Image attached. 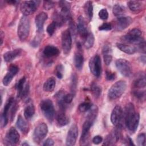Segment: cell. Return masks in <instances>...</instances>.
<instances>
[{"instance_id": "obj_1", "label": "cell", "mask_w": 146, "mask_h": 146, "mask_svg": "<svg viewBox=\"0 0 146 146\" xmlns=\"http://www.w3.org/2000/svg\"><path fill=\"white\" fill-rule=\"evenodd\" d=\"M123 120L127 129L131 132H135L138 127L140 115L136 112L133 104H127L123 111Z\"/></svg>"}, {"instance_id": "obj_2", "label": "cell", "mask_w": 146, "mask_h": 146, "mask_svg": "<svg viewBox=\"0 0 146 146\" xmlns=\"http://www.w3.org/2000/svg\"><path fill=\"white\" fill-rule=\"evenodd\" d=\"M17 104L14 98H10L4 106L1 115V127H5L8 123L9 120L13 119L17 111Z\"/></svg>"}, {"instance_id": "obj_3", "label": "cell", "mask_w": 146, "mask_h": 146, "mask_svg": "<svg viewBox=\"0 0 146 146\" xmlns=\"http://www.w3.org/2000/svg\"><path fill=\"white\" fill-rule=\"evenodd\" d=\"M127 88V83L124 80H119L115 83L109 89L108 96L110 100H115L120 98Z\"/></svg>"}, {"instance_id": "obj_4", "label": "cell", "mask_w": 146, "mask_h": 146, "mask_svg": "<svg viewBox=\"0 0 146 146\" xmlns=\"http://www.w3.org/2000/svg\"><path fill=\"white\" fill-rule=\"evenodd\" d=\"M30 29V23L29 19L26 16L23 15L20 19L17 29L18 36L21 41H25L28 38Z\"/></svg>"}, {"instance_id": "obj_5", "label": "cell", "mask_w": 146, "mask_h": 146, "mask_svg": "<svg viewBox=\"0 0 146 146\" xmlns=\"http://www.w3.org/2000/svg\"><path fill=\"white\" fill-rule=\"evenodd\" d=\"M39 105L43 115L50 122H52L55 116V109L52 102L49 99H43Z\"/></svg>"}, {"instance_id": "obj_6", "label": "cell", "mask_w": 146, "mask_h": 146, "mask_svg": "<svg viewBox=\"0 0 146 146\" xmlns=\"http://www.w3.org/2000/svg\"><path fill=\"white\" fill-rule=\"evenodd\" d=\"M122 39L126 43L133 44L136 46L145 41L142 37L141 31L138 29H133L130 30L127 34L123 36Z\"/></svg>"}, {"instance_id": "obj_7", "label": "cell", "mask_w": 146, "mask_h": 146, "mask_svg": "<svg viewBox=\"0 0 146 146\" xmlns=\"http://www.w3.org/2000/svg\"><path fill=\"white\" fill-rule=\"evenodd\" d=\"M40 1H23L20 5V10L25 16H27L35 13L39 4Z\"/></svg>"}, {"instance_id": "obj_8", "label": "cell", "mask_w": 146, "mask_h": 146, "mask_svg": "<svg viewBox=\"0 0 146 146\" xmlns=\"http://www.w3.org/2000/svg\"><path fill=\"white\" fill-rule=\"evenodd\" d=\"M115 65L120 73L125 76L129 77L132 73V66L130 62L125 59H118L115 62Z\"/></svg>"}, {"instance_id": "obj_9", "label": "cell", "mask_w": 146, "mask_h": 146, "mask_svg": "<svg viewBox=\"0 0 146 146\" xmlns=\"http://www.w3.org/2000/svg\"><path fill=\"white\" fill-rule=\"evenodd\" d=\"M47 133V125L44 123L39 124L34 129L33 135V141L36 144L40 143L46 136Z\"/></svg>"}, {"instance_id": "obj_10", "label": "cell", "mask_w": 146, "mask_h": 146, "mask_svg": "<svg viewBox=\"0 0 146 146\" xmlns=\"http://www.w3.org/2000/svg\"><path fill=\"white\" fill-rule=\"evenodd\" d=\"M20 136L17 130L11 127L7 132L3 140V143L6 145H14L19 140Z\"/></svg>"}, {"instance_id": "obj_11", "label": "cell", "mask_w": 146, "mask_h": 146, "mask_svg": "<svg viewBox=\"0 0 146 146\" xmlns=\"http://www.w3.org/2000/svg\"><path fill=\"white\" fill-rule=\"evenodd\" d=\"M89 68L91 72L96 77H99L102 72V62L99 55L92 56L89 61Z\"/></svg>"}, {"instance_id": "obj_12", "label": "cell", "mask_w": 146, "mask_h": 146, "mask_svg": "<svg viewBox=\"0 0 146 146\" xmlns=\"http://www.w3.org/2000/svg\"><path fill=\"white\" fill-rule=\"evenodd\" d=\"M16 88L17 90V97L20 99H24L26 98L29 93V84L26 82V78L22 77L18 82Z\"/></svg>"}, {"instance_id": "obj_13", "label": "cell", "mask_w": 146, "mask_h": 146, "mask_svg": "<svg viewBox=\"0 0 146 146\" xmlns=\"http://www.w3.org/2000/svg\"><path fill=\"white\" fill-rule=\"evenodd\" d=\"M123 119V111L122 108L117 105L113 109L111 115V121L116 127H121Z\"/></svg>"}, {"instance_id": "obj_14", "label": "cell", "mask_w": 146, "mask_h": 146, "mask_svg": "<svg viewBox=\"0 0 146 146\" xmlns=\"http://www.w3.org/2000/svg\"><path fill=\"white\" fill-rule=\"evenodd\" d=\"M95 121L90 119L88 118H86L84 123H83L82 127V132L81 135V137L80 139V144L82 145H88V139H89V132L90 129L94 124Z\"/></svg>"}, {"instance_id": "obj_15", "label": "cell", "mask_w": 146, "mask_h": 146, "mask_svg": "<svg viewBox=\"0 0 146 146\" xmlns=\"http://www.w3.org/2000/svg\"><path fill=\"white\" fill-rule=\"evenodd\" d=\"M62 47L65 54L70 53L72 47V35L68 29L65 30L62 33Z\"/></svg>"}, {"instance_id": "obj_16", "label": "cell", "mask_w": 146, "mask_h": 146, "mask_svg": "<svg viewBox=\"0 0 146 146\" xmlns=\"http://www.w3.org/2000/svg\"><path fill=\"white\" fill-rule=\"evenodd\" d=\"M78 136V128L76 124H73L70 128L66 140V144L68 146L74 145Z\"/></svg>"}, {"instance_id": "obj_17", "label": "cell", "mask_w": 146, "mask_h": 146, "mask_svg": "<svg viewBox=\"0 0 146 146\" xmlns=\"http://www.w3.org/2000/svg\"><path fill=\"white\" fill-rule=\"evenodd\" d=\"M113 129L105 138L103 145H113L118 141L120 137V127Z\"/></svg>"}, {"instance_id": "obj_18", "label": "cell", "mask_w": 146, "mask_h": 146, "mask_svg": "<svg viewBox=\"0 0 146 146\" xmlns=\"http://www.w3.org/2000/svg\"><path fill=\"white\" fill-rule=\"evenodd\" d=\"M59 7H60V14L66 21H69L72 19L70 13V3L66 1H60L59 2Z\"/></svg>"}, {"instance_id": "obj_19", "label": "cell", "mask_w": 146, "mask_h": 146, "mask_svg": "<svg viewBox=\"0 0 146 146\" xmlns=\"http://www.w3.org/2000/svg\"><path fill=\"white\" fill-rule=\"evenodd\" d=\"M19 71V68L17 66L12 64L11 65L8 70L7 74L3 77L2 79V83L4 86H8L12 81L13 77L17 74Z\"/></svg>"}, {"instance_id": "obj_20", "label": "cell", "mask_w": 146, "mask_h": 146, "mask_svg": "<svg viewBox=\"0 0 146 146\" xmlns=\"http://www.w3.org/2000/svg\"><path fill=\"white\" fill-rule=\"evenodd\" d=\"M77 32L79 34V35L83 39L87 36L88 34V30H87V26L86 22L84 18L82 16L80 15L78 19V25L76 27Z\"/></svg>"}, {"instance_id": "obj_21", "label": "cell", "mask_w": 146, "mask_h": 146, "mask_svg": "<svg viewBox=\"0 0 146 146\" xmlns=\"http://www.w3.org/2000/svg\"><path fill=\"white\" fill-rule=\"evenodd\" d=\"M48 18L47 13L45 12H41L39 13L35 18V23L37 29V32L39 34H42L43 31V26L44 22Z\"/></svg>"}, {"instance_id": "obj_22", "label": "cell", "mask_w": 146, "mask_h": 146, "mask_svg": "<svg viewBox=\"0 0 146 146\" xmlns=\"http://www.w3.org/2000/svg\"><path fill=\"white\" fill-rule=\"evenodd\" d=\"M132 23V19L130 17H121L117 18L116 23V29L122 31L128 27Z\"/></svg>"}, {"instance_id": "obj_23", "label": "cell", "mask_w": 146, "mask_h": 146, "mask_svg": "<svg viewBox=\"0 0 146 146\" xmlns=\"http://www.w3.org/2000/svg\"><path fill=\"white\" fill-rule=\"evenodd\" d=\"M60 51L59 49L52 45H47L46 46L43 51V55L47 58H51L55 57L59 55Z\"/></svg>"}, {"instance_id": "obj_24", "label": "cell", "mask_w": 146, "mask_h": 146, "mask_svg": "<svg viewBox=\"0 0 146 146\" xmlns=\"http://www.w3.org/2000/svg\"><path fill=\"white\" fill-rule=\"evenodd\" d=\"M102 53L105 64L107 66L110 65L112 59V49L111 46L109 44H105L102 48Z\"/></svg>"}, {"instance_id": "obj_25", "label": "cell", "mask_w": 146, "mask_h": 146, "mask_svg": "<svg viewBox=\"0 0 146 146\" xmlns=\"http://www.w3.org/2000/svg\"><path fill=\"white\" fill-rule=\"evenodd\" d=\"M22 53V50L17 48L12 51H9L3 54V59L6 62H10L19 56Z\"/></svg>"}, {"instance_id": "obj_26", "label": "cell", "mask_w": 146, "mask_h": 146, "mask_svg": "<svg viewBox=\"0 0 146 146\" xmlns=\"http://www.w3.org/2000/svg\"><path fill=\"white\" fill-rule=\"evenodd\" d=\"M56 121L59 126L63 127L68 124L70 122V119L66 115L64 111L60 110L56 115Z\"/></svg>"}, {"instance_id": "obj_27", "label": "cell", "mask_w": 146, "mask_h": 146, "mask_svg": "<svg viewBox=\"0 0 146 146\" xmlns=\"http://www.w3.org/2000/svg\"><path fill=\"white\" fill-rule=\"evenodd\" d=\"M16 125L17 128L22 133H28L29 130V125L28 123L26 122V121H25V120L21 115H19L18 117V119L16 122Z\"/></svg>"}, {"instance_id": "obj_28", "label": "cell", "mask_w": 146, "mask_h": 146, "mask_svg": "<svg viewBox=\"0 0 146 146\" xmlns=\"http://www.w3.org/2000/svg\"><path fill=\"white\" fill-rule=\"evenodd\" d=\"M116 46L120 50L128 54H133L136 51L135 47L126 44L117 43H116Z\"/></svg>"}, {"instance_id": "obj_29", "label": "cell", "mask_w": 146, "mask_h": 146, "mask_svg": "<svg viewBox=\"0 0 146 146\" xmlns=\"http://www.w3.org/2000/svg\"><path fill=\"white\" fill-rule=\"evenodd\" d=\"M56 85L55 79L54 77L48 78L43 84V88L46 92H51L55 88Z\"/></svg>"}, {"instance_id": "obj_30", "label": "cell", "mask_w": 146, "mask_h": 146, "mask_svg": "<svg viewBox=\"0 0 146 146\" xmlns=\"http://www.w3.org/2000/svg\"><path fill=\"white\" fill-rule=\"evenodd\" d=\"M130 10L135 13H138L142 10L143 4L138 1H129L127 3Z\"/></svg>"}, {"instance_id": "obj_31", "label": "cell", "mask_w": 146, "mask_h": 146, "mask_svg": "<svg viewBox=\"0 0 146 146\" xmlns=\"http://www.w3.org/2000/svg\"><path fill=\"white\" fill-rule=\"evenodd\" d=\"M84 11L89 21H91L93 16V6L91 1H87L84 5Z\"/></svg>"}, {"instance_id": "obj_32", "label": "cell", "mask_w": 146, "mask_h": 146, "mask_svg": "<svg viewBox=\"0 0 146 146\" xmlns=\"http://www.w3.org/2000/svg\"><path fill=\"white\" fill-rule=\"evenodd\" d=\"M74 61L75 67L78 70H80L83 67L84 63V58L81 52L78 51L75 54Z\"/></svg>"}, {"instance_id": "obj_33", "label": "cell", "mask_w": 146, "mask_h": 146, "mask_svg": "<svg viewBox=\"0 0 146 146\" xmlns=\"http://www.w3.org/2000/svg\"><path fill=\"white\" fill-rule=\"evenodd\" d=\"M35 113V107L32 103H29L24 110V116L27 120H30Z\"/></svg>"}, {"instance_id": "obj_34", "label": "cell", "mask_w": 146, "mask_h": 146, "mask_svg": "<svg viewBox=\"0 0 146 146\" xmlns=\"http://www.w3.org/2000/svg\"><path fill=\"white\" fill-rule=\"evenodd\" d=\"M125 8L121 5L116 4L113 7V14L115 16H116L117 18L123 17L125 13Z\"/></svg>"}, {"instance_id": "obj_35", "label": "cell", "mask_w": 146, "mask_h": 146, "mask_svg": "<svg viewBox=\"0 0 146 146\" xmlns=\"http://www.w3.org/2000/svg\"><path fill=\"white\" fill-rule=\"evenodd\" d=\"M94 42H95V38L93 34L91 32L88 33V35L85 38L84 42V44L86 48L87 49L91 48L94 44Z\"/></svg>"}, {"instance_id": "obj_36", "label": "cell", "mask_w": 146, "mask_h": 146, "mask_svg": "<svg viewBox=\"0 0 146 146\" xmlns=\"http://www.w3.org/2000/svg\"><path fill=\"white\" fill-rule=\"evenodd\" d=\"M133 86L137 88H144L146 86V80L144 75L136 78L133 82Z\"/></svg>"}, {"instance_id": "obj_37", "label": "cell", "mask_w": 146, "mask_h": 146, "mask_svg": "<svg viewBox=\"0 0 146 146\" xmlns=\"http://www.w3.org/2000/svg\"><path fill=\"white\" fill-rule=\"evenodd\" d=\"M91 91L94 95V96L98 98H99L102 93V89L100 86H99L98 84L95 83H92L91 86Z\"/></svg>"}, {"instance_id": "obj_38", "label": "cell", "mask_w": 146, "mask_h": 146, "mask_svg": "<svg viewBox=\"0 0 146 146\" xmlns=\"http://www.w3.org/2000/svg\"><path fill=\"white\" fill-rule=\"evenodd\" d=\"M92 106V105L90 102H84L79 104L78 107V110L81 112H85L89 111V110L91 108Z\"/></svg>"}, {"instance_id": "obj_39", "label": "cell", "mask_w": 146, "mask_h": 146, "mask_svg": "<svg viewBox=\"0 0 146 146\" xmlns=\"http://www.w3.org/2000/svg\"><path fill=\"white\" fill-rule=\"evenodd\" d=\"M133 95L137 98L140 100H144L145 98V91H139V90H135L133 91Z\"/></svg>"}, {"instance_id": "obj_40", "label": "cell", "mask_w": 146, "mask_h": 146, "mask_svg": "<svg viewBox=\"0 0 146 146\" xmlns=\"http://www.w3.org/2000/svg\"><path fill=\"white\" fill-rule=\"evenodd\" d=\"M56 27H57L56 23L54 21L52 22L50 25H48L46 30H47V33L50 36H52L54 34Z\"/></svg>"}, {"instance_id": "obj_41", "label": "cell", "mask_w": 146, "mask_h": 146, "mask_svg": "<svg viewBox=\"0 0 146 146\" xmlns=\"http://www.w3.org/2000/svg\"><path fill=\"white\" fill-rule=\"evenodd\" d=\"M137 145L139 146L145 145V135L144 133L139 134L137 137Z\"/></svg>"}, {"instance_id": "obj_42", "label": "cell", "mask_w": 146, "mask_h": 146, "mask_svg": "<svg viewBox=\"0 0 146 146\" xmlns=\"http://www.w3.org/2000/svg\"><path fill=\"white\" fill-rule=\"evenodd\" d=\"M76 84H77V78L76 76L74 74L71 78V90L72 94H75V91L76 89Z\"/></svg>"}, {"instance_id": "obj_43", "label": "cell", "mask_w": 146, "mask_h": 146, "mask_svg": "<svg viewBox=\"0 0 146 146\" xmlns=\"http://www.w3.org/2000/svg\"><path fill=\"white\" fill-rule=\"evenodd\" d=\"M63 67L62 64H58L55 68V74L56 76L59 79H62L63 78Z\"/></svg>"}, {"instance_id": "obj_44", "label": "cell", "mask_w": 146, "mask_h": 146, "mask_svg": "<svg viewBox=\"0 0 146 146\" xmlns=\"http://www.w3.org/2000/svg\"><path fill=\"white\" fill-rule=\"evenodd\" d=\"M74 94L72 93L71 94H64L63 96V102H64L65 104H70L72 102L73 98H74Z\"/></svg>"}, {"instance_id": "obj_45", "label": "cell", "mask_w": 146, "mask_h": 146, "mask_svg": "<svg viewBox=\"0 0 146 146\" xmlns=\"http://www.w3.org/2000/svg\"><path fill=\"white\" fill-rule=\"evenodd\" d=\"M40 34H39L37 36H35V38H34V39L31 40V46L34 47H36L39 46L40 41H41V38H40Z\"/></svg>"}, {"instance_id": "obj_46", "label": "cell", "mask_w": 146, "mask_h": 146, "mask_svg": "<svg viewBox=\"0 0 146 146\" xmlns=\"http://www.w3.org/2000/svg\"><path fill=\"white\" fill-rule=\"evenodd\" d=\"M98 15L99 18L103 20H106L108 18V13L106 9H103L100 10L99 12Z\"/></svg>"}, {"instance_id": "obj_47", "label": "cell", "mask_w": 146, "mask_h": 146, "mask_svg": "<svg viewBox=\"0 0 146 146\" xmlns=\"http://www.w3.org/2000/svg\"><path fill=\"white\" fill-rule=\"evenodd\" d=\"M112 29V25L109 22L103 23L101 26H99V30L101 31H109Z\"/></svg>"}, {"instance_id": "obj_48", "label": "cell", "mask_w": 146, "mask_h": 146, "mask_svg": "<svg viewBox=\"0 0 146 146\" xmlns=\"http://www.w3.org/2000/svg\"><path fill=\"white\" fill-rule=\"evenodd\" d=\"M54 2L51 1H43V7L46 10H50L54 6Z\"/></svg>"}, {"instance_id": "obj_49", "label": "cell", "mask_w": 146, "mask_h": 146, "mask_svg": "<svg viewBox=\"0 0 146 146\" xmlns=\"http://www.w3.org/2000/svg\"><path fill=\"white\" fill-rule=\"evenodd\" d=\"M106 78L107 80H113L115 79V74L110 71H106Z\"/></svg>"}, {"instance_id": "obj_50", "label": "cell", "mask_w": 146, "mask_h": 146, "mask_svg": "<svg viewBox=\"0 0 146 146\" xmlns=\"http://www.w3.org/2000/svg\"><path fill=\"white\" fill-rule=\"evenodd\" d=\"M102 141H103V138L102 137V136L99 135L94 136V138L92 139V142L95 144H99L100 143H102Z\"/></svg>"}, {"instance_id": "obj_51", "label": "cell", "mask_w": 146, "mask_h": 146, "mask_svg": "<svg viewBox=\"0 0 146 146\" xmlns=\"http://www.w3.org/2000/svg\"><path fill=\"white\" fill-rule=\"evenodd\" d=\"M54 145V140L51 138L47 139L43 143V145L44 146H52Z\"/></svg>"}, {"instance_id": "obj_52", "label": "cell", "mask_w": 146, "mask_h": 146, "mask_svg": "<svg viewBox=\"0 0 146 146\" xmlns=\"http://www.w3.org/2000/svg\"><path fill=\"white\" fill-rule=\"evenodd\" d=\"M126 141H127L128 143V145H135V144H133V141L132 140V139L129 137V136H127V140H126Z\"/></svg>"}, {"instance_id": "obj_53", "label": "cell", "mask_w": 146, "mask_h": 146, "mask_svg": "<svg viewBox=\"0 0 146 146\" xmlns=\"http://www.w3.org/2000/svg\"><path fill=\"white\" fill-rule=\"evenodd\" d=\"M5 36V34H3V31L1 32V45H2L3 42V37Z\"/></svg>"}, {"instance_id": "obj_54", "label": "cell", "mask_w": 146, "mask_h": 146, "mask_svg": "<svg viewBox=\"0 0 146 146\" xmlns=\"http://www.w3.org/2000/svg\"><path fill=\"white\" fill-rule=\"evenodd\" d=\"M140 59H141V62L144 64H145V59H146L145 55L141 56L140 57Z\"/></svg>"}, {"instance_id": "obj_55", "label": "cell", "mask_w": 146, "mask_h": 146, "mask_svg": "<svg viewBox=\"0 0 146 146\" xmlns=\"http://www.w3.org/2000/svg\"><path fill=\"white\" fill-rule=\"evenodd\" d=\"M22 145H29V144L27 143H26V142H25V143H22Z\"/></svg>"}]
</instances>
